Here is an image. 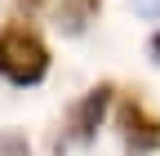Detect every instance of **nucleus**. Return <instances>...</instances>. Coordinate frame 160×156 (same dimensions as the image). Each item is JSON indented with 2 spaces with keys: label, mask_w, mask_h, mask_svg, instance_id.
<instances>
[{
  "label": "nucleus",
  "mask_w": 160,
  "mask_h": 156,
  "mask_svg": "<svg viewBox=\"0 0 160 156\" xmlns=\"http://www.w3.org/2000/svg\"><path fill=\"white\" fill-rule=\"evenodd\" d=\"M45 5H49V0H18V9H22L27 18H31V13H40V9H45Z\"/></svg>",
  "instance_id": "nucleus-7"
},
{
  "label": "nucleus",
  "mask_w": 160,
  "mask_h": 156,
  "mask_svg": "<svg viewBox=\"0 0 160 156\" xmlns=\"http://www.w3.org/2000/svg\"><path fill=\"white\" fill-rule=\"evenodd\" d=\"M116 129H120V143H125L133 156L160 152V116L147 112V103L133 98V94L116 103Z\"/></svg>",
  "instance_id": "nucleus-2"
},
{
  "label": "nucleus",
  "mask_w": 160,
  "mask_h": 156,
  "mask_svg": "<svg viewBox=\"0 0 160 156\" xmlns=\"http://www.w3.org/2000/svg\"><path fill=\"white\" fill-rule=\"evenodd\" d=\"M133 13H142V18H160V0H129Z\"/></svg>",
  "instance_id": "nucleus-6"
},
{
  "label": "nucleus",
  "mask_w": 160,
  "mask_h": 156,
  "mask_svg": "<svg viewBox=\"0 0 160 156\" xmlns=\"http://www.w3.org/2000/svg\"><path fill=\"white\" fill-rule=\"evenodd\" d=\"M98 13H102V0H58L53 27L62 31V36H85Z\"/></svg>",
  "instance_id": "nucleus-4"
},
{
  "label": "nucleus",
  "mask_w": 160,
  "mask_h": 156,
  "mask_svg": "<svg viewBox=\"0 0 160 156\" xmlns=\"http://www.w3.org/2000/svg\"><path fill=\"white\" fill-rule=\"evenodd\" d=\"M151 63H160V27H156V36H151Z\"/></svg>",
  "instance_id": "nucleus-8"
},
{
  "label": "nucleus",
  "mask_w": 160,
  "mask_h": 156,
  "mask_svg": "<svg viewBox=\"0 0 160 156\" xmlns=\"http://www.w3.org/2000/svg\"><path fill=\"white\" fill-rule=\"evenodd\" d=\"M0 76L9 85H40L49 76V45L40 31L27 23H5L0 27Z\"/></svg>",
  "instance_id": "nucleus-1"
},
{
  "label": "nucleus",
  "mask_w": 160,
  "mask_h": 156,
  "mask_svg": "<svg viewBox=\"0 0 160 156\" xmlns=\"http://www.w3.org/2000/svg\"><path fill=\"white\" fill-rule=\"evenodd\" d=\"M111 98H116V85L111 81L85 89L71 103V112H67V138L71 143H93L98 129H102V121H107V112H111Z\"/></svg>",
  "instance_id": "nucleus-3"
},
{
  "label": "nucleus",
  "mask_w": 160,
  "mask_h": 156,
  "mask_svg": "<svg viewBox=\"0 0 160 156\" xmlns=\"http://www.w3.org/2000/svg\"><path fill=\"white\" fill-rule=\"evenodd\" d=\"M0 156H31V143L22 129H0Z\"/></svg>",
  "instance_id": "nucleus-5"
}]
</instances>
